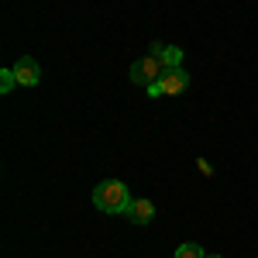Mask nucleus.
Returning <instances> with one entry per match:
<instances>
[{
    "label": "nucleus",
    "instance_id": "1a4fd4ad",
    "mask_svg": "<svg viewBox=\"0 0 258 258\" xmlns=\"http://www.w3.org/2000/svg\"><path fill=\"white\" fill-rule=\"evenodd\" d=\"M214 258H220V255H214Z\"/></svg>",
    "mask_w": 258,
    "mask_h": 258
},
{
    "label": "nucleus",
    "instance_id": "7ed1b4c3",
    "mask_svg": "<svg viewBox=\"0 0 258 258\" xmlns=\"http://www.w3.org/2000/svg\"><path fill=\"white\" fill-rule=\"evenodd\" d=\"M159 76H162V62L155 55H145V59H138L131 66V83L135 86H152Z\"/></svg>",
    "mask_w": 258,
    "mask_h": 258
},
{
    "label": "nucleus",
    "instance_id": "39448f33",
    "mask_svg": "<svg viewBox=\"0 0 258 258\" xmlns=\"http://www.w3.org/2000/svg\"><path fill=\"white\" fill-rule=\"evenodd\" d=\"M152 55L162 62V69H172V66H182V48H176V45H152Z\"/></svg>",
    "mask_w": 258,
    "mask_h": 258
},
{
    "label": "nucleus",
    "instance_id": "0eeeda50",
    "mask_svg": "<svg viewBox=\"0 0 258 258\" xmlns=\"http://www.w3.org/2000/svg\"><path fill=\"white\" fill-rule=\"evenodd\" d=\"M176 258H207V251H203L200 244H179Z\"/></svg>",
    "mask_w": 258,
    "mask_h": 258
},
{
    "label": "nucleus",
    "instance_id": "f03ea898",
    "mask_svg": "<svg viewBox=\"0 0 258 258\" xmlns=\"http://www.w3.org/2000/svg\"><path fill=\"white\" fill-rule=\"evenodd\" d=\"M186 86H189L186 69H182V66H172V69H162V76L148 86V93H152V97H179Z\"/></svg>",
    "mask_w": 258,
    "mask_h": 258
},
{
    "label": "nucleus",
    "instance_id": "f257e3e1",
    "mask_svg": "<svg viewBox=\"0 0 258 258\" xmlns=\"http://www.w3.org/2000/svg\"><path fill=\"white\" fill-rule=\"evenodd\" d=\"M127 203H131V193L117 179H107L93 189V207L100 214H127Z\"/></svg>",
    "mask_w": 258,
    "mask_h": 258
},
{
    "label": "nucleus",
    "instance_id": "6e6552de",
    "mask_svg": "<svg viewBox=\"0 0 258 258\" xmlns=\"http://www.w3.org/2000/svg\"><path fill=\"white\" fill-rule=\"evenodd\" d=\"M18 86V76H14V69H4L0 73V93H11Z\"/></svg>",
    "mask_w": 258,
    "mask_h": 258
},
{
    "label": "nucleus",
    "instance_id": "20e7f679",
    "mask_svg": "<svg viewBox=\"0 0 258 258\" xmlns=\"http://www.w3.org/2000/svg\"><path fill=\"white\" fill-rule=\"evenodd\" d=\"M14 76H18L21 86H38V80H41V66L31 59V55H21V59L14 62Z\"/></svg>",
    "mask_w": 258,
    "mask_h": 258
},
{
    "label": "nucleus",
    "instance_id": "423d86ee",
    "mask_svg": "<svg viewBox=\"0 0 258 258\" xmlns=\"http://www.w3.org/2000/svg\"><path fill=\"white\" fill-rule=\"evenodd\" d=\"M127 217L135 220V224H148V220L155 217V203L152 200H131L127 203Z\"/></svg>",
    "mask_w": 258,
    "mask_h": 258
}]
</instances>
